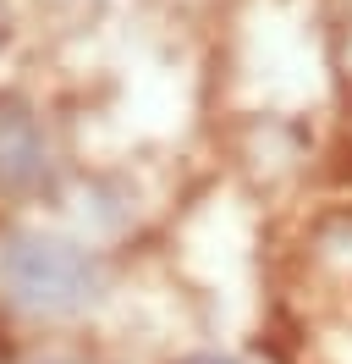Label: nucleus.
<instances>
[{
  "label": "nucleus",
  "mask_w": 352,
  "mask_h": 364,
  "mask_svg": "<svg viewBox=\"0 0 352 364\" xmlns=\"http://www.w3.org/2000/svg\"><path fill=\"white\" fill-rule=\"evenodd\" d=\"M0 287L11 293V304L33 309V315H77L88 309L105 276L99 259L66 237H11L0 254Z\"/></svg>",
  "instance_id": "nucleus-1"
},
{
  "label": "nucleus",
  "mask_w": 352,
  "mask_h": 364,
  "mask_svg": "<svg viewBox=\"0 0 352 364\" xmlns=\"http://www.w3.org/2000/svg\"><path fill=\"white\" fill-rule=\"evenodd\" d=\"M44 177L39 122L17 105H0V188H28Z\"/></svg>",
  "instance_id": "nucleus-2"
},
{
  "label": "nucleus",
  "mask_w": 352,
  "mask_h": 364,
  "mask_svg": "<svg viewBox=\"0 0 352 364\" xmlns=\"http://www.w3.org/2000/svg\"><path fill=\"white\" fill-rule=\"evenodd\" d=\"M187 364H242V359H220V353H204V359H187Z\"/></svg>",
  "instance_id": "nucleus-3"
},
{
  "label": "nucleus",
  "mask_w": 352,
  "mask_h": 364,
  "mask_svg": "<svg viewBox=\"0 0 352 364\" xmlns=\"http://www.w3.org/2000/svg\"><path fill=\"white\" fill-rule=\"evenodd\" d=\"M44 364H83V359H44Z\"/></svg>",
  "instance_id": "nucleus-4"
}]
</instances>
